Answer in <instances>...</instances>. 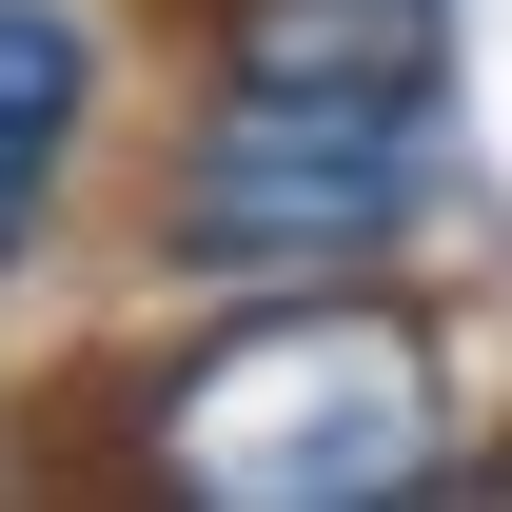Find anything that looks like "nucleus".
Segmentation results:
<instances>
[{
  "label": "nucleus",
  "mask_w": 512,
  "mask_h": 512,
  "mask_svg": "<svg viewBox=\"0 0 512 512\" xmlns=\"http://www.w3.org/2000/svg\"><path fill=\"white\" fill-rule=\"evenodd\" d=\"M217 20V79H276V99H414L434 119L453 79V0H197Z\"/></svg>",
  "instance_id": "7ed1b4c3"
},
{
  "label": "nucleus",
  "mask_w": 512,
  "mask_h": 512,
  "mask_svg": "<svg viewBox=\"0 0 512 512\" xmlns=\"http://www.w3.org/2000/svg\"><path fill=\"white\" fill-rule=\"evenodd\" d=\"M434 453H453V375L355 276H296V296L217 316L138 414V473L197 512H394V493H434Z\"/></svg>",
  "instance_id": "f257e3e1"
},
{
  "label": "nucleus",
  "mask_w": 512,
  "mask_h": 512,
  "mask_svg": "<svg viewBox=\"0 0 512 512\" xmlns=\"http://www.w3.org/2000/svg\"><path fill=\"white\" fill-rule=\"evenodd\" d=\"M79 119H99V40H79V0H0V256L60 217Z\"/></svg>",
  "instance_id": "20e7f679"
},
{
  "label": "nucleus",
  "mask_w": 512,
  "mask_h": 512,
  "mask_svg": "<svg viewBox=\"0 0 512 512\" xmlns=\"http://www.w3.org/2000/svg\"><path fill=\"white\" fill-rule=\"evenodd\" d=\"M414 217H434V119L414 99L217 79V119L178 138V197H158V256H197V276H355Z\"/></svg>",
  "instance_id": "f03ea898"
}]
</instances>
